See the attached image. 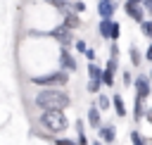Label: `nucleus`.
<instances>
[{"mask_svg":"<svg viewBox=\"0 0 152 145\" xmlns=\"http://www.w3.org/2000/svg\"><path fill=\"white\" fill-rule=\"evenodd\" d=\"M33 105L40 112H64L71 105V95L64 88H40L33 95Z\"/></svg>","mask_w":152,"mask_h":145,"instance_id":"1","label":"nucleus"},{"mask_svg":"<svg viewBox=\"0 0 152 145\" xmlns=\"http://www.w3.org/2000/svg\"><path fill=\"white\" fill-rule=\"evenodd\" d=\"M28 81H31L33 86H38V88H64V86L69 83V71L55 69V71H48V74L31 76Z\"/></svg>","mask_w":152,"mask_h":145,"instance_id":"2","label":"nucleus"},{"mask_svg":"<svg viewBox=\"0 0 152 145\" xmlns=\"http://www.w3.org/2000/svg\"><path fill=\"white\" fill-rule=\"evenodd\" d=\"M38 124H40L45 131L55 133V135L69 131V116H66L64 112H43V114L38 116Z\"/></svg>","mask_w":152,"mask_h":145,"instance_id":"3","label":"nucleus"},{"mask_svg":"<svg viewBox=\"0 0 152 145\" xmlns=\"http://www.w3.org/2000/svg\"><path fill=\"white\" fill-rule=\"evenodd\" d=\"M48 36H50L52 40H57L59 48H74V45H76V36H74V31H71L69 26H64V24L52 26V29L48 31Z\"/></svg>","mask_w":152,"mask_h":145,"instance_id":"4","label":"nucleus"},{"mask_svg":"<svg viewBox=\"0 0 152 145\" xmlns=\"http://www.w3.org/2000/svg\"><path fill=\"white\" fill-rule=\"evenodd\" d=\"M133 88H135V95L147 100L152 97V81H150V74H138L135 81H133Z\"/></svg>","mask_w":152,"mask_h":145,"instance_id":"5","label":"nucleus"},{"mask_svg":"<svg viewBox=\"0 0 152 145\" xmlns=\"http://www.w3.org/2000/svg\"><path fill=\"white\" fill-rule=\"evenodd\" d=\"M124 12H126V17H128L133 24H138V26L147 19V17H145V14H147V10H145L142 5H135V2H128V0L124 2Z\"/></svg>","mask_w":152,"mask_h":145,"instance_id":"6","label":"nucleus"},{"mask_svg":"<svg viewBox=\"0 0 152 145\" xmlns=\"http://www.w3.org/2000/svg\"><path fill=\"white\" fill-rule=\"evenodd\" d=\"M57 62H59V69H64V71H69V74L78 69V62H76V57L71 55V48H59Z\"/></svg>","mask_w":152,"mask_h":145,"instance_id":"7","label":"nucleus"},{"mask_svg":"<svg viewBox=\"0 0 152 145\" xmlns=\"http://www.w3.org/2000/svg\"><path fill=\"white\" fill-rule=\"evenodd\" d=\"M116 0H97V17L100 19H114L116 14Z\"/></svg>","mask_w":152,"mask_h":145,"instance_id":"8","label":"nucleus"},{"mask_svg":"<svg viewBox=\"0 0 152 145\" xmlns=\"http://www.w3.org/2000/svg\"><path fill=\"white\" fill-rule=\"evenodd\" d=\"M114 74H116V57H109L104 64V74H102V83L107 88H114Z\"/></svg>","mask_w":152,"mask_h":145,"instance_id":"9","label":"nucleus"},{"mask_svg":"<svg viewBox=\"0 0 152 145\" xmlns=\"http://www.w3.org/2000/svg\"><path fill=\"white\" fill-rule=\"evenodd\" d=\"M62 17H64V21H62V24H64V26H69L71 31H76V29L81 26V17H78V12L74 10V5H71L69 10H64V12H62Z\"/></svg>","mask_w":152,"mask_h":145,"instance_id":"10","label":"nucleus"},{"mask_svg":"<svg viewBox=\"0 0 152 145\" xmlns=\"http://www.w3.org/2000/svg\"><path fill=\"white\" fill-rule=\"evenodd\" d=\"M100 112H102V109H100V107L93 102V105L88 107V114H86V121H88V126H90V128H95V131L102 126V116H100Z\"/></svg>","mask_w":152,"mask_h":145,"instance_id":"11","label":"nucleus"},{"mask_svg":"<svg viewBox=\"0 0 152 145\" xmlns=\"http://www.w3.org/2000/svg\"><path fill=\"white\" fill-rule=\"evenodd\" d=\"M97 133H100V140L107 143V145H112V143L116 140V128H114V124H102V126L97 128Z\"/></svg>","mask_w":152,"mask_h":145,"instance_id":"12","label":"nucleus"},{"mask_svg":"<svg viewBox=\"0 0 152 145\" xmlns=\"http://www.w3.org/2000/svg\"><path fill=\"white\" fill-rule=\"evenodd\" d=\"M112 107H114V114L119 116V119H124L128 112H126V102H124V97H121V93H112Z\"/></svg>","mask_w":152,"mask_h":145,"instance_id":"13","label":"nucleus"},{"mask_svg":"<svg viewBox=\"0 0 152 145\" xmlns=\"http://www.w3.org/2000/svg\"><path fill=\"white\" fill-rule=\"evenodd\" d=\"M147 109H150V107H145V100L135 95V100H133V119H135V121H142V119L147 116Z\"/></svg>","mask_w":152,"mask_h":145,"instance_id":"14","label":"nucleus"},{"mask_svg":"<svg viewBox=\"0 0 152 145\" xmlns=\"http://www.w3.org/2000/svg\"><path fill=\"white\" fill-rule=\"evenodd\" d=\"M112 31H114V19H100L97 33H100L104 40H112Z\"/></svg>","mask_w":152,"mask_h":145,"instance_id":"15","label":"nucleus"},{"mask_svg":"<svg viewBox=\"0 0 152 145\" xmlns=\"http://www.w3.org/2000/svg\"><path fill=\"white\" fill-rule=\"evenodd\" d=\"M128 59H131L133 67H140V62L145 59V52H140L135 45H131V48H128Z\"/></svg>","mask_w":152,"mask_h":145,"instance_id":"16","label":"nucleus"},{"mask_svg":"<svg viewBox=\"0 0 152 145\" xmlns=\"http://www.w3.org/2000/svg\"><path fill=\"white\" fill-rule=\"evenodd\" d=\"M102 74H104L102 67H97L95 62H88V78L90 81H102Z\"/></svg>","mask_w":152,"mask_h":145,"instance_id":"17","label":"nucleus"},{"mask_svg":"<svg viewBox=\"0 0 152 145\" xmlns=\"http://www.w3.org/2000/svg\"><path fill=\"white\" fill-rule=\"evenodd\" d=\"M43 2L50 5V7H55V10H59V12H64V10H69L74 5V0H43Z\"/></svg>","mask_w":152,"mask_h":145,"instance_id":"18","label":"nucleus"},{"mask_svg":"<svg viewBox=\"0 0 152 145\" xmlns=\"http://www.w3.org/2000/svg\"><path fill=\"white\" fill-rule=\"evenodd\" d=\"M97 107H100L102 112H107V109L112 107V97H109V95H102V93H100V95H97Z\"/></svg>","mask_w":152,"mask_h":145,"instance_id":"19","label":"nucleus"},{"mask_svg":"<svg viewBox=\"0 0 152 145\" xmlns=\"http://www.w3.org/2000/svg\"><path fill=\"white\" fill-rule=\"evenodd\" d=\"M140 33H142L145 38H150V40H152V19H145V21L140 24Z\"/></svg>","mask_w":152,"mask_h":145,"instance_id":"20","label":"nucleus"},{"mask_svg":"<svg viewBox=\"0 0 152 145\" xmlns=\"http://www.w3.org/2000/svg\"><path fill=\"white\" fill-rule=\"evenodd\" d=\"M102 86H104L102 81H88V86H86V88H88V93H93V95H100V88H102Z\"/></svg>","mask_w":152,"mask_h":145,"instance_id":"21","label":"nucleus"},{"mask_svg":"<svg viewBox=\"0 0 152 145\" xmlns=\"http://www.w3.org/2000/svg\"><path fill=\"white\" fill-rule=\"evenodd\" d=\"M131 145H145V138L140 135V131H131Z\"/></svg>","mask_w":152,"mask_h":145,"instance_id":"22","label":"nucleus"},{"mask_svg":"<svg viewBox=\"0 0 152 145\" xmlns=\"http://www.w3.org/2000/svg\"><path fill=\"white\" fill-rule=\"evenodd\" d=\"M121 81H124V86H126V88H131L135 78H133V74H131V71H121Z\"/></svg>","mask_w":152,"mask_h":145,"instance_id":"23","label":"nucleus"},{"mask_svg":"<svg viewBox=\"0 0 152 145\" xmlns=\"http://www.w3.org/2000/svg\"><path fill=\"white\" fill-rule=\"evenodd\" d=\"M74 48H76V52H83V55H86V50H88L86 40H81V38H76V45H74Z\"/></svg>","mask_w":152,"mask_h":145,"instance_id":"24","label":"nucleus"},{"mask_svg":"<svg viewBox=\"0 0 152 145\" xmlns=\"http://www.w3.org/2000/svg\"><path fill=\"white\" fill-rule=\"evenodd\" d=\"M55 145H78V143L71 138H55Z\"/></svg>","mask_w":152,"mask_h":145,"instance_id":"25","label":"nucleus"},{"mask_svg":"<svg viewBox=\"0 0 152 145\" xmlns=\"http://www.w3.org/2000/svg\"><path fill=\"white\" fill-rule=\"evenodd\" d=\"M119 55V45H116V40H112V45H109V57H116Z\"/></svg>","mask_w":152,"mask_h":145,"instance_id":"26","label":"nucleus"},{"mask_svg":"<svg viewBox=\"0 0 152 145\" xmlns=\"http://www.w3.org/2000/svg\"><path fill=\"white\" fill-rule=\"evenodd\" d=\"M74 10H76V12H83V10H86L83 0H74Z\"/></svg>","mask_w":152,"mask_h":145,"instance_id":"27","label":"nucleus"},{"mask_svg":"<svg viewBox=\"0 0 152 145\" xmlns=\"http://www.w3.org/2000/svg\"><path fill=\"white\" fill-rule=\"evenodd\" d=\"M86 57H88V62H95V50L88 48V50H86Z\"/></svg>","mask_w":152,"mask_h":145,"instance_id":"28","label":"nucleus"},{"mask_svg":"<svg viewBox=\"0 0 152 145\" xmlns=\"http://www.w3.org/2000/svg\"><path fill=\"white\" fill-rule=\"evenodd\" d=\"M145 59L152 62V40H150V45H147V50H145Z\"/></svg>","mask_w":152,"mask_h":145,"instance_id":"29","label":"nucleus"},{"mask_svg":"<svg viewBox=\"0 0 152 145\" xmlns=\"http://www.w3.org/2000/svg\"><path fill=\"white\" fill-rule=\"evenodd\" d=\"M78 145H88V138H86V133H78Z\"/></svg>","mask_w":152,"mask_h":145,"instance_id":"30","label":"nucleus"},{"mask_svg":"<svg viewBox=\"0 0 152 145\" xmlns=\"http://www.w3.org/2000/svg\"><path fill=\"white\" fill-rule=\"evenodd\" d=\"M142 7L150 12V10H152V0H142Z\"/></svg>","mask_w":152,"mask_h":145,"instance_id":"31","label":"nucleus"},{"mask_svg":"<svg viewBox=\"0 0 152 145\" xmlns=\"http://www.w3.org/2000/svg\"><path fill=\"white\" fill-rule=\"evenodd\" d=\"M145 119H147V121L152 124V105H150V109H147V116H145Z\"/></svg>","mask_w":152,"mask_h":145,"instance_id":"32","label":"nucleus"},{"mask_svg":"<svg viewBox=\"0 0 152 145\" xmlns=\"http://www.w3.org/2000/svg\"><path fill=\"white\" fill-rule=\"evenodd\" d=\"M90 145H104V143H102V140H93Z\"/></svg>","mask_w":152,"mask_h":145,"instance_id":"33","label":"nucleus"},{"mask_svg":"<svg viewBox=\"0 0 152 145\" xmlns=\"http://www.w3.org/2000/svg\"><path fill=\"white\" fill-rule=\"evenodd\" d=\"M128 2H135V5H142V0H128Z\"/></svg>","mask_w":152,"mask_h":145,"instance_id":"34","label":"nucleus"},{"mask_svg":"<svg viewBox=\"0 0 152 145\" xmlns=\"http://www.w3.org/2000/svg\"><path fill=\"white\" fill-rule=\"evenodd\" d=\"M150 81H152V69H150Z\"/></svg>","mask_w":152,"mask_h":145,"instance_id":"35","label":"nucleus"},{"mask_svg":"<svg viewBox=\"0 0 152 145\" xmlns=\"http://www.w3.org/2000/svg\"><path fill=\"white\" fill-rule=\"evenodd\" d=\"M147 14H150V19H152V10H150V12H147Z\"/></svg>","mask_w":152,"mask_h":145,"instance_id":"36","label":"nucleus"}]
</instances>
